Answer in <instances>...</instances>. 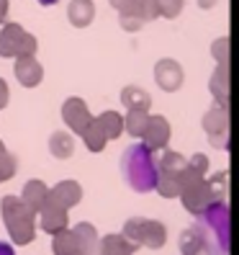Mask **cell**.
<instances>
[{"instance_id":"cell-1","label":"cell","mask_w":239,"mask_h":255,"mask_svg":"<svg viewBox=\"0 0 239 255\" xmlns=\"http://www.w3.org/2000/svg\"><path fill=\"white\" fill-rule=\"evenodd\" d=\"M196 219L198 222L193 224V230H196L203 245V255H229V245H232L229 204L219 199L214 204H208Z\"/></svg>"},{"instance_id":"cell-2","label":"cell","mask_w":239,"mask_h":255,"mask_svg":"<svg viewBox=\"0 0 239 255\" xmlns=\"http://www.w3.org/2000/svg\"><path fill=\"white\" fill-rule=\"evenodd\" d=\"M121 173L131 191H137V193L155 191L157 178H159L155 149L147 147L144 142H134L131 147H126L121 155Z\"/></svg>"},{"instance_id":"cell-3","label":"cell","mask_w":239,"mask_h":255,"mask_svg":"<svg viewBox=\"0 0 239 255\" xmlns=\"http://www.w3.org/2000/svg\"><path fill=\"white\" fill-rule=\"evenodd\" d=\"M0 214H3V224L13 240V245H31L36 237V214L28 209L18 196H3L0 201Z\"/></svg>"},{"instance_id":"cell-4","label":"cell","mask_w":239,"mask_h":255,"mask_svg":"<svg viewBox=\"0 0 239 255\" xmlns=\"http://www.w3.org/2000/svg\"><path fill=\"white\" fill-rule=\"evenodd\" d=\"M121 235L131 240L137 248H149V250H159L167 243V227L157 219H147V217H131L124 222Z\"/></svg>"},{"instance_id":"cell-5","label":"cell","mask_w":239,"mask_h":255,"mask_svg":"<svg viewBox=\"0 0 239 255\" xmlns=\"http://www.w3.org/2000/svg\"><path fill=\"white\" fill-rule=\"evenodd\" d=\"M36 54V36L28 34L21 23H5L0 31V57H26Z\"/></svg>"},{"instance_id":"cell-6","label":"cell","mask_w":239,"mask_h":255,"mask_svg":"<svg viewBox=\"0 0 239 255\" xmlns=\"http://www.w3.org/2000/svg\"><path fill=\"white\" fill-rule=\"evenodd\" d=\"M177 199L183 201L185 212H190L193 217H198L208 204L219 201L216 191L211 188V183H208V178H198V181L183 186V188H180V196H177Z\"/></svg>"},{"instance_id":"cell-7","label":"cell","mask_w":239,"mask_h":255,"mask_svg":"<svg viewBox=\"0 0 239 255\" xmlns=\"http://www.w3.org/2000/svg\"><path fill=\"white\" fill-rule=\"evenodd\" d=\"M203 129L214 147L227 149L229 147V106L214 103V109H208L203 116Z\"/></svg>"},{"instance_id":"cell-8","label":"cell","mask_w":239,"mask_h":255,"mask_svg":"<svg viewBox=\"0 0 239 255\" xmlns=\"http://www.w3.org/2000/svg\"><path fill=\"white\" fill-rule=\"evenodd\" d=\"M185 80V72H183V65L177 62V59H159V62L155 65V83L162 88L165 93H175L180 91V85Z\"/></svg>"},{"instance_id":"cell-9","label":"cell","mask_w":239,"mask_h":255,"mask_svg":"<svg viewBox=\"0 0 239 255\" xmlns=\"http://www.w3.org/2000/svg\"><path fill=\"white\" fill-rule=\"evenodd\" d=\"M36 222H39V227L47 232V235H57V232H62V230L70 227V214H67V209L57 206L54 201L47 199V204L39 209Z\"/></svg>"},{"instance_id":"cell-10","label":"cell","mask_w":239,"mask_h":255,"mask_svg":"<svg viewBox=\"0 0 239 255\" xmlns=\"http://www.w3.org/2000/svg\"><path fill=\"white\" fill-rule=\"evenodd\" d=\"M170 122L165 116H152L149 114V119H147V127H144V131H142V139H144V144L147 147H152V149H165L167 144H170Z\"/></svg>"},{"instance_id":"cell-11","label":"cell","mask_w":239,"mask_h":255,"mask_svg":"<svg viewBox=\"0 0 239 255\" xmlns=\"http://www.w3.org/2000/svg\"><path fill=\"white\" fill-rule=\"evenodd\" d=\"M62 119L75 134H82L85 127L93 122V114H90V109H87V103L82 98H67L65 106H62Z\"/></svg>"},{"instance_id":"cell-12","label":"cell","mask_w":239,"mask_h":255,"mask_svg":"<svg viewBox=\"0 0 239 255\" xmlns=\"http://www.w3.org/2000/svg\"><path fill=\"white\" fill-rule=\"evenodd\" d=\"M47 199L70 212L72 206H78L82 201V186L78 181H59L54 188H49V196Z\"/></svg>"},{"instance_id":"cell-13","label":"cell","mask_w":239,"mask_h":255,"mask_svg":"<svg viewBox=\"0 0 239 255\" xmlns=\"http://www.w3.org/2000/svg\"><path fill=\"white\" fill-rule=\"evenodd\" d=\"M16 80L23 88H36L44 80V67L39 65L36 54H26V57H16Z\"/></svg>"},{"instance_id":"cell-14","label":"cell","mask_w":239,"mask_h":255,"mask_svg":"<svg viewBox=\"0 0 239 255\" xmlns=\"http://www.w3.org/2000/svg\"><path fill=\"white\" fill-rule=\"evenodd\" d=\"M72 232L78 237L82 255H100V235L90 222H78L72 227Z\"/></svg>"},{"instance_id":"cell-15","label":"cell","mask_w":239,"mask_h":255,"mask_svg":"<svg viewBox=\"0 0 239 255\" xmlns=\"http://www.w3.org/2000/svg\"><path fill=\"white\" fill-rule=\"evenodd\" d=\"M67 18L75 28H85L90 26L95 18V3L93 0H72L67 5Z\"/></svg>"},{"instance_id":"cell-16","label":"cell","mask_w":239,"mask_h":255,"mask_svg":"<svg viewBox=\"0 0 239 255\" xmlns=\"http://www.w3.org/2000/svg\"><path fill=\"white\" fill-rule=\"evenodd\" d=\"M47 196H49V186L44 183V181H28L26 186H23V191H21V201L31 209L34 214H39V209L47 204Z\"/></svg>"},{"instance_id":"cell-17","label":"cell","mask_w":239,"mask_h":255,"mask_svg":"<svg viewBox=\"0 0 239 255\" xmlns=\"http://www.w3.org/2000/svg\"><path fill=\"white\" fill-rule=\"evenodd\" d=\"M139 248L126 240L121 232H113V235H106L100 237V255H134Z\"/></svg>"},{"instance_id":"cell-18","label":"cell","mask_w":239,"mask_h":255,"mask_svg":"<svg viewBox=\"0 0 239 255\" xmlns=\"http://www.w3.org/2000/svg\"><path fill=\"white\" fill-rule=\"evenodd\" d=\"M52 253L54 255H82L78 237H75V232L70 227L62 230V232H57V235H52Z\"/></svg>"},{"instance_id":"cell-19","label":"cell","mask_w":239,"mask_h":255,"mask_svg":"<svg viewBox=\"0 0 239 255\" xmlns=\"http://www.w3.org/2000/svg\"><path fill=\"white\" fill-rule=\"evenodd\" d=\"M211 96L219 106H229V67H216L211 75Z\"/></svg>"},{"instance_id":"cell-20","label":"cell","mask_w":239,"mask_h":255,"mask_svg":"<svg viewBox=\"0 0 239 255\" xmlns=\"http://www.w3.org/2000/svg\"><path fill=\"white\" fill-rule=\"evenodd\" d=\"M95 124L100 127L103 134H106V139H118L124 134V116L116 114V111H103L95 119Z\"/></svg>"},{"instance_id":"cell-21","label":"cell","mask_w":239,"mask_h":255,"mask_svg":"<svg viewBox=\"0 0 239 255\" xmlns=\"http://www.w3.org/2000/svg\"><path fill=\"white\" fill-rule=\"evenodd\" d=\"M121 103H124L129 111H131V109L149 111V106H152V98H149V93L144 91V88L129 85V88H124V93H121Z\"/></svg>"},{"instance_id":"cell-22","label":"cell","mask_w":239,"mask_h":255,"mask_svg":"<svg viewBox=\"0 0 239 255\" xmlns=\"http://www.w3.org/2000/svg\"><path fill=\"white\" fill-rule=\"evenodd\" d=\"M185 162H188V157H183L180 152H175V149H167V152H162V157L157 160V168H159L162 175H172V178H177V175L183 173Z\"/></svg>"},{"instance_id":"cell-23","label":"cell","mask_w":239,"mask_h":255,"mask_svg":"<svg viewBox=\"0 0 239 255\" xmlns=\"http://www.w3.org/2000/svg\"><path fill=\"white\" fill-rule=\"evenodd\" d=\"M49 152H52L57 160L72 157V152H75V139L70 137L67 131H54L52 137H49Z\"/></svg>"},{"instance_id":"cell-24","label":"cell","mask_w":239,"mask_h":255,"mask_svg":"<svg viewBox=\"0 0 239 255\" xmlns=\"http://www.w3.org/2000/svg\"><path fill=\"white\" fill-rule=\"evenodd\" d=\"M80 137H82L85 147L90 149V152H103V147L108 144V139H106V134L100 131V127L95 124V119H93V122H90V124L85 127V131L80 134Z\"/></svg>"},{"instance_id":"cell-25","label":"cell","mask_w":239,"mask_h":255,"mask_svg":"<svg viewBox=\"0 0 239 255\" xmlns=\"http://www.w3.org/2000/svg\"><path fill=\"white\" fill-rule=\"evenodd\" d=\"M124 13H131V16L142 18L144 23L147 21H155L159 16V13H157V0H131Z\"/></svg>"},{"instance_id":"cell-26","label":"cell","mask_w":239,"mask_h":255,"mask_svg":"<svg viewBox=\"0 0 239 255\" xmlns=\"http://www.w3.org/2000/svg\"><path fill=\"white\" fill-rule=\"evenodd\" d=\"M147 119H149V111H139V109H131L124 119V131H129L134 139L142 137V131L147 127Z\"/></svg>"},{"instance_id":"cell-27","label":"cell","mask_w":239,"mask_h":255,"mask_svg":"<svg viewBox=\"0 0 239 255\" xmlns=\"http://www.w3.org/2000/svg\"><path fill=\"white\" fill-rule=\"evenodd\" d=\"M177 245H180V255H203V245H201V240H198V235H196L193 227L183 230Z\"/></svg>"},{"instance_id":"cell-28","label":"cell","mask_w":239,"mask_h":255,"mask_svg":"<svg viewBox=\"0 0 239 255\" xmlns=\"http://www.w3.org/2000/svg\"><path fill=\"white\" fill-rule=\"evenodd\" d=\"M155 191L159 193L162 199H177V193H180V186H177V178H172V175H162V173H159Z\"/></svg>"},{"instance_id":"cell-29","label":"cell","mask_w":239,"mask_h":255,"mask_svg":"<svg viewBox=\"0 0 239 255\" xmlns=\"http://www.w3.org/2000/svg\"><path fill=\"white\" fill-rule=\"evenodd\" d=\"M16 170H18L16 157H13L8 149H3V152H0V183H3V181H10V178L16 175Z\"/></svg>"},{"instance_id":"cell-30","label":"cell","mask_w":239,"mask_h":255,"mask_svg":"<svg viewBox=\"0 0 239 255\" xmlns=\"http://www.w3.org/2000/svg\"><path fill=\"white\" fill-rule=\"evenodd\" d=\"M185 0H157V13L165 18H177L183 13Z\"/></svg>"},{"instance_id":"cell-31","label":"cell","mask_w":239,"mask_h":255,"mask_svg":"<svg viewBox=\"0 0 239 255\" xmlns=\"http://www.w3.org/2000/svg\"><path fill=\"white\" fill-rule=\"evenodd\" d=\"M211 54H214V59L219 62V67H229V39L227 36L216 39L214 47H211Z\"/></svg>"},{"instance_id":"cell-32","label":"cell","mask_w":239,"mask_h":255,"mask_svg":"<svg viewBox=\"0 0 239 255\" xmlns=\"http://www.w3.org/2000/svg\"><path fill=\"white\" fill-rule=\"evenodd\" d=\"M208 183H211V188L216 191V196H219L221 201H227V183H229V173H227V170L211 175V178H208Z\"/></svg>"},{"instance_id":"cell-33","label":"cell","mask_w":239,"mask_h":255,"mask_svg":"<svg viewBox=\"0 0 239 255\" xmlns=\"http://www.w3.org/2000/svg\"><path fill=\"white\" fill-rule=\"evenodd\" d=\"M121 16V26H124V31H139V28L144 26V21L142 18H137V16H131V13H118Z\"/></svg>"},{"instance_id":"cell-34","label":"cell","mask_w":239,"mask_h":255,"mask_svg":"<svg viewBox=\"0 0 239 255\" xmlns=\"http://www.w3.org/2000/svg\"><path fill=\"white\" fill-rule=\"evenodd\" d=\"M188 165H190V168L196 170V173H201V175H206V173H208V157H206V155H201V152H196L193 157H188Z\"/></svg>"},{"instance_id":"cell-35","label":"cell","mask_w":239,"mask_h":255,"mask_svg":"<svg viewBox=\"0 0 239 255\" xmlns=\"http://www.w3.org/2000/svg\"><path fill=\"white\" fill-rule=\"evenodd\" d=\"M5 103H8V83L0 78V109H5Z\"/></svg>"},{"instance_id":"cell-36","label":"cell","mask_w":239,"mask_h":255,"mask_svg":"<svg viewBox=\"0 0 239 255\" xmlns=\"http://www.w3.org/2000/svg\"><path fill=\"white\" fill-rule=\"evenodd\" d=\"M108 3H111V5H113L118 13H124V10H126V5L131 3V0H108Z\"/></svg>"},{"instance_id":"cell-37","label":"cell","mask_w":239,"mask_h":255,"mask_svg":"<svg viewBox=\"0 0 239 255\" xmlns=\"http://www.w3.org/2000/svg\"><path fill=\"white\" fill-rule=\"evenodd\" d=\"M0 255H16V250H13L10 243H3V240H0Z\"/></svg>"},{"instance_id":"cell-38","label":"cell","mask_w":239,"mask_h":255,"mask_svg":"<svg viewBox=\"0 0 239 255\" xmlns=\"http://www.w3.org/2000/svg\"><path fill=\"white\" fill-rule=\"evenodd\" d=\"M5 16H8V0H0V23L5 21Z\"/></svg>"},{"instance_id":"cell-39","label":"cell","mask_w":239,"mask_h":255,"mask_svg":"<svg viewBox=\"0 0 239 255\" xmlns=\"http://www.w3.org/2000/svg\"><path fill=\"white\" fill-rule=\"evenodd\" d=\"M216 3H219V0H198V5H201V8H206V10H208V8H214Z\"/></svg>"},{"instance_id":"cell-40","label":"cell","mask_w":239,"mask_h":255,"mask_svg":"<svg viewBox=\"0 0 239 255\" xmlns=\"http://www.w3.org/2000/svg\"><path fill=\"white\" fill-rule=\"evenodd\" d=\"M39 3H41V5H54L57 0H39Z\"/></svg>"},{"instance_id":"cell-41","label":"cell","mask_w":239,"mask_h":255,"mask_svg":"<svg viewBox=\"0 0 239 255\" xmlns=\"http://www.w3.org/2000/svg\"><path fill=\"white\" fill-rule=\"evenodd\" d=\"M3 149H5V144H3V139H0V152H3Z\"/></svg>"}]
</instances>
